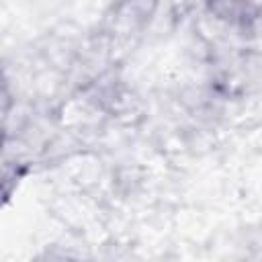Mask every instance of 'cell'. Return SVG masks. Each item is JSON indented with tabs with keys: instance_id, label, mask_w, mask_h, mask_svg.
I'll use <instances>...</instances> for the list:
<instances>
[]
</instances>
